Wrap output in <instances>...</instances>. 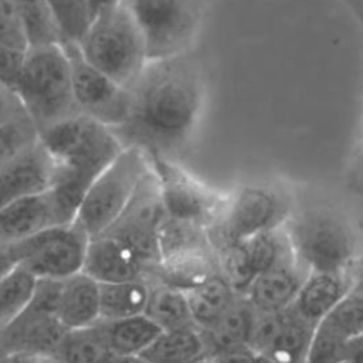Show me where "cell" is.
Instances as JSON below:
<instances>
[{"label": "cell", "instance_id": "1", "mask_svg": "<svg viewBox=\"0 0 363 363\" xmlns=\"http://www.w3.org/2000/svg\"><path fill=\"white\" fill-rule=\"evenodd\" d=\"M130 106L113 132L123 146L169 157L193 133L204 101L201 69L187 52L149 60L129 86Z\"/></svg>", "mask_w": 363, "mask_h": 363}, {"label": "cell", "instance_id": "2", "mask_svg": "<svg viewBox=\"0 0 363 363\" xmlns=\"http://www.w3.org/2000/svg\"><path fill=\"white\" fill-rule=\"evenodd\" d=\"M52 163V199L58 223L75 218L91 183L125 147L112 128L82 113L38 133Z\"/></svg>", "mask_w": 363, "mask_h": 363}, {"label": "cell", "instance_id": "3", "mask_svg": "<svg viewBox=\"0 0 363 363\" xmlns=\"http://www.w3.org/2000/svg\"><path fill=\"white\" fill-rule=\"evenodd\" d=\"M13 89L38 133L79 113L62 43L27 47Z\"/></svg>", "mask_w": 363, "mask_h": 363}, {"label": "cell", "instance_id": "4", "mask_svg": "<svg viewBox=\"0 0 363 363\" xmlns=\"http://www.w3.org/2000/svg\"><path fill=\"white\" fill-rule=\"evenodd\" d=\"M75 43L92 67L126 88L149 61L145 38L121 3L95 14Z\"/></svg>", "mask_w": 363, "mask_h": 363}, {"label": "cell", "instance_id": "5", "mask_svg": "<svg viewBox=\"0 0 363 363\" xmlns=\"http://www.w3.org/2000/svg\"><path fill=\"white\" fill-rule=\"evenodd\" d=\"M150 167V156L143 149L125 146L91 183L74 218L89 238L102 234L121 216Z\"/></svg>", "mask_w": 363, "mask_h": 363}, {"label": "cell", "instance_id": "6", "mask_svg": "<svg viewBox=\"0 0 363 363\" xmlns=\"http://www.w3.org/2000/svg\"><path fill=\"white\" fill-rule=\"evenodd\" d=\"M288 216L289 203L281 190L268 184H244L224 197L216 220L208 225V237L214 250H218L282 227Z\"/></svg>", "mask_w": 363, "mask_h": 363}, {"label": "cell", "instance_id": "7", "mask_svg": "<svg viewBox=\"0 0 363 363\" xmlns=\"http://www.w3.org/2000/svg\"><path fill=\"white\" fill-rule=\"evenodd\" d=\"M207 0H119L138 24L147 60L187 52Z\"/></svg>", "mask_w": 363, "mask_h": 363}, {"label": "cell", "instance_id": "8", "mask_svg": "<svg viewBox=\"0 0 363 363\" xmlns=\"http://www.w3.org/2000/svg\"><path fill=\"white\" fill-rule=\"evenodd\" d=\"M285 228L298 262L308 272H347L350 268L354 237L336 213L311 210Z\"/></svg>", "mask_w": 363, "mask_h": 363}, {"label": "cell", "instance_id": "9", "mask_svg": "<svg viewBox=\"0 0 363 363\" xmlns=\"http://www.w3.org/2000/svg\"><path fill=\"white\" fill-rule=\"evenodd\" d=\"M89 237L75 221L50 225L4 247L14 264L37 279H65L82 271Z\"/></svg>", "mask_w": 363, "mask_h": 363}, {"label": "cell", "instance_id": "10", "mask_svg": "<svg viewBox=\"0 0 363 363\" xmlns=\"http://www.w3.org/2000/svg\"><path fill=\"white\" fill-rule=\"evenodd\" d=\"M61 279H37L26 309L0 329V360L10 356H54L67 329L55 316Z\"/></svg>", "mask_w": 363, "mask_h": 363}, {"label": "cell", "instance_id": "11", "mask_svg": "<svg viewBox=\"0 0 363 363\" xmlns=\"http://www.w3.org/2000/svg\"><path fill=\"white\" fill-rule=\"evenodd\" d=\"M166 217L157 177L150 167L121 216L102 234L123 241L153 272L160 261L159 230Z\"/></svg>", "mask_w": 363, "mask_h": 363}, {"label": "cell", "instance_id": "12", "mask_svg": "<svg viewBox=\"0 0 363 363\" xmlns=\"http://www.w3.org/2000/svg\"><path fill=\"white\" fill-rule=\"evenodd\" d=\"M150 162L157 177L166 216L208 228L216 220L224 197L169 157L150 156Z\"/></svg>", "mask_w": 363, "mask_h": 363}, {"label": "cell", "instance_id": "13", "mask_svg": "<svg viewBox=\"0 0 363 363\" xmlns=\"http://www.w3.org/2000/svg\"><path fill=\"white\" fill-rule=\"evenodd\" d=\"M62 45L69 60L74 99L79 113L112 129L121 126L130 106L129 88L92 67L82 57L75 41H64Z\"/></svg>", "mask_w": 363, "mask_h": 363}, {"label": "cell", "instance_id": "14", "mask_svg": "<svg viewBox=\"0 0 363 363\" xmlns=\"http://www.w3.org/2000/svg\"><path fill=\"white\" fill-rule=\"evenodd\" d=\"M363 336V296L349 291L313 328L306 363H343Z\"/></svg>", "mask_w": 363, "mask_h": 363}, {"label": "cell", "instance_id": "15", "mask_svg": "<svg viewBox=\"0 0 363 363\" xmlns=\"http://www.w3.org/2000/svg\"><path fill=\"white\" fill-rule=\"evenodd\" d=\"M313 326L292 308L258 313L250 347L272 363H306Z\"/></svg>", "mask_w": 363, "mask_h": 363}, {"label": "cell", "instance_id": "16", "mask_svg": "<svg viewBox=\"0 0 363 363\" xmlns=\"http://www.w3.org/2000/svg\"><path fill=\"white\" fill-rule=\"evenodd\" d=\"M82 271L99 284L147 279L152 272L129 245L108 234L89 238Z\"/></svg>", "mask_w": 363, "mask_h": 363}, {"label": "cell", "instance_id": "17", "mask_svg": "<svg viewBox=\"0 0 363 363\" xmlns=\"http://www.w3.org/2000/svg\"><path fill=\"white\" fill-rule=\"evenodd\" d=\"M51 182L52 163L38 138L0 170V207L18 199L45 193Z\"/></svg>", "mask_w": 363, "mask_h": 363}, {"label": "cell", "instance_id": "18", "mask_svg": "<svg viewBox=\"0 0 363 363\" xmlns=\"http://www.w3.org/2000/svg\"><path fill=\"white\" fill-rule=\"evenodd\" d=\"M308 271L298 261L278 264L255 277L244 294L258 313H272L289 308Z\"/></svg>", "mask_w": 363, "mask_h": 363}, {"label": "cell", "instance_id": "19", "mask_svg": "<svg viewBox=\"0 0 363 363\" xmlns=\"http://www.w3.org/2000/svg\"><path fill=\"white\" fill-rule=\"evenodd\" d=\"M60 224L50 191L14 200L0 207V247H9Z\"/></svg>", "mask_w": 363, "mask_h": 363}, {"label": "cell", "instance_id": "20", "mask_svg": "<svg viewBox=\"0 0 363 363\" xmlns=\"http://www.w3.org/2000/svg\"><path fill=\"white\" fill-rule=\"evenodd\" d=\"M349 291L350 277L347 272H308L291 308L315 328Z\"/></svg>", "mask_w": 363, "mask_h": 363}, {"label": "cell", "instance_id": "21", "mask_svg": "<svg viewBox=\"0 0 363 363\" xmlns=\"http://www.w3.org/2000/svg\"><path fill=\"white\" fill-rule=\"evenodd\" d=\"M55 316L67 330L95 325L101 318L99 282L84 271L61 279Z\"/></svg>", "mask_w": 363, "mask_h": 363}, {"label": "cell", "instance_id": "22", "mask_svg": "<svg viewBox=\"0 0 363 363\" xmlns=\"http://www.w3.org/2000/svg\"><path fill=\"white\" fill-rule=\"evenodd\" d=\"M258 312L244 295L224 312V315L206 329H200L206 356L241 349L250 345Z\"/></svg>", "mask_w": 363, "mask_h": 363}, {"label": "cell", "instance_id": "23", "mask_svg": "<svg viewBox=\"0 0 363 363\" xmlns=\"http://www.w3.org/2000/svg\"><path fill=\"white\" fill-rule=\"evenodd\" d=\"M186 295L191 319L199 329H206L217 322L240 296L220 272L190 288Z\"/></svg>", "mask_w": 363, "mask_h": 363}, {"label": "cell", "instance_id": "24", "mask_svg": "<svg viewBox=\"0 0 363 363\" xmlns=\"http://www.w3.org/2000/svg\"><path fill=\"white\" fill-rule=\"evenodd\" d=\"M99 323L111 352L118 356L140 354L162 332L145 313L112 320L99 319Z\"/></svg>", "mask_w": 363, "mask_h": 363}, {"label": "cell", "instance_id": "25", "mask_svg": "<svg viewBox=\"0 0 363 363\" xmlns=\"http://www.w3.org/2000/svg\"><path fill=\"white\" fill-rule=\"evenodd\" d=\"M149 363H184L206 356L197 326L162 330L139 354Z\"/></svg>", "mask_w": 363, "mask_h": 363}, {"label": "cell", "instance_id": "26", "mask_svg": "<svg viewBox=\"0 0 363 363\" xmlns=\"http://www.w3.org/2000/svg\"><path fill=\"white\" fill-rule=\"evenodd\" d=\"M149 294L147 279L99 284V319L112 320L145 313Z\"/></svg>", "mask_w": 363, "mask_h": 363}, {"label": "cell", "instance_id": "27", "mask_svg": "<svg viewBox=\"0 0 363 363\" xmlns=\"http://www.w3.org/2000/svg\"><path fill=\"white\" fill-rule=\"evenodd\" d=\"M27 47L61 44L65 41L57 13L50 0H13Z\"/></svg>", "mask_w": 363, "mask_h": 363}, {"label": "cell", "instance_id": "28", "mask_svg": "<svg viewBox=\"0 0 363 363\" xmlns=\"http://www.w3.org/2000/svg\"><path fill=\"white\" fill-rule=\"evenodd\" d=\"M147 281L150 294L145 315H147L162 330L196 326L191 319L184 291L155 279Z\"/></svg>", "mask_w": 363, "mask_h": 363}, {"label": "cell", "instance_id": "29", "mask_svg": "<svg viewBox=\"0 0 363 363\" xmlns=\"http://www.w3.org/2000/svg\"><path fill=\"white\" fill-rule=\"evenodd\" d=\"M112 356L98 320L91 326L68 329L52 357L61 363H105Z\"/></svg>", "mask_w": 363, "mask_h": 363}, {"label": "cell", "instance_id": "30", "mask_svg": "<svg viewBox=\"0 0 363 363\" xmlns=\"http://www.w3.org/2000/svg\"><path fill=\"white\" fill-rule=\"evenodd\" d=\"M37 278L16 265L0 279V329L17 318L30 303Z\"/></svg>", "mask_w": 363, "mask_h": 363}, {"label": "cell", "instance_id": "31", "mask_svg": "<svg viewBox=\"0 0 363 363\" xmlns=\"http://www.w3.org/2000/svg\"><path fill=\"white\" fill-rule=\"evenodd\" d=\"M38 140V130L27 115L0 125V170Z\"/></svg>", "mask_w": 363, "mask_h": 363}, {"label": "cell", "instance_id": "32", "mask_svg": "<svg viewBox=\"0 0 363 363\" xmlns=\"http://www.w3.org/2000/svg\"><path fill=\"white\" fill-rule=\"evenodd\" d=\"M60 20L65 41H77L89 23L86 0H50Z\"/></svg>", "mask_w": 363, "mask_h": 363}, {"label": "cell", "instance_id": "33", "mask_svg": "<svg viewBox=\"0 0 363 363\" xmlns=\"http://www.w3.org/2000/svg\"><path fill=\"white\" fill-rule=\"evenodd\" d=\"M0 47L24 51L27 41L13 0H0Z\"/></svg>", "mask_w": 363, "mask_h": 363}, {"label": "cell", "instance_id": "34", "mask_svg": "<svg viewBox=\"0 0 363 363\" xmlns=\"http://www.w3.org/2000/svg\"><path fill=\"white\" fill-rule=\"evenodd\" d=\"M26 115L14 89L0 79V125Z\"/></svg>", "mask_w": 363, "mask_h": 363}, {"label": "cell", "instance_id": "35", "mask_svg": "<svg viewBox=\"0 0 363 363\" xmlns=\"http://www.w3.org/2000/svg\"><path fill=\"white\" fill-rule=\"evenodd\" d=\"M211 363H272L269 359L255 352L250 346L218 353L210 357Z\"/></svg>", "mask_w": 363, "mask_h": 363}, {"label": "cell", "instance_id": "36", "mask_svg": "<svg viewBox=\"0 0 363 363\" xmlns=\"http://www.w3.org/2000/svg\"><path fill=\"white\" fill-rule=\"evenodd\" d=\"M118 3H119V0H86L88 13H89V20H91L95 14H98V13H101V11L109 9V7H113V6L118 4Z\"/></svg>", "mask_w": 363, "mask_h": 363}, {"label": "cell", "instance_id": "37", "mask_svg": "<svg viewBox=\"0 0 363 363\" xmlns=\"http://www.w3.org/2000/svg\"><path fill=\"white\" fill-rule=\"evenodd\" d=\"M345 363H363V336L353 343Z\"/></svg>", "mask_w": 363, "mask_h": 363}, {"label": "cell", "instance_id": "38", "mask_svg": "<svg viewBox=\"0 0 363 363\" xmlns=\"http://www.w3.org/2000/svg\"><path fill=\"white\" fill-rule=\"evenodd\" d=\"M350 289L363 296V261L356 267L353 275L350 277Z\"/></svg>", "mask_w": 363, "mask_h": 363}, {"label": "cell", "instance_id": "39", "mask_svg": "<svg viewBox=\"0 0 363 363\" xmlns=\"http://www.w3.org/2000/svg\"><path fill=\"white\" fill-rule=\"evenodd\" d=\"M16 264L4 247H0V279L11 269Z\"/></svg>", "mask_w": 363, "mask_h": 363}, {"label": "cell", "instance_id": "40", "mask_svg": "<svg viewBox=\"0 0 363 363\" xmlns=\"http://www.w3.org/2000/svg\"><path fill=\"white\" fill-rule=\"evenodd\" d=\"M105 363H149V362L145 360L139 354H135V356H118V354H113Z\"/></svg>", "mask_w": 363, "mask_h": 363}, {"label": "cell", "instance_id": "41", "mask_svg": "<svg viewBox=\"0 0 363 363\" xmlns=\"http://www.w3.org/2000/svg\"><path fill=\"white\" fill-rule=\"evenodd\" d=\"M26 363H61L52 356H33Z\"/></svg>", "mask_w": 363, "mask_h": 363}, {"label": "cell", "instance_id": "42", "mask_svg": "<svg viewBox=\"0 0 363 363\" xmlns=\"http://www.w3.org/2000/svg\"><path fill=\"white\" fill-rule=\"evenodd\" d=\"M33 356H10L6 359H1L0 363H26Z\"/></svg>", "mask_w": 363, "mask_h": 363}, {"label": "cell", "instance_id": "43", "mask_svg": "<svg viewBox=\"0 0 363 363\" xmlns=\"http://www.w3.org/2000/svg\"><path fill=\"white\" fill-rule=\"evenodd\" d=\"M184 363H211V360H210V357H207V356H201V357H197V359L184 362Z\"/></svg>", "mask_w": 363, "mask_h": 363}, {"label": "cell", "instance_id": "44", "mask_svg": "<svg viewBox=\"0 0 363 363\" xmlns=\"http://www.w3.org/2000/svg\"><path fill=\"white\" fill-rule=\"evenodd\" d=\"M362 163H363V146H362Z\"/></svg>", "mask_w": 363, "mask_h": 363}, {"label": "cell", "instance_id": "45", "mask_svg": "<svg viewBox=\"0 0 363 363\" xmlns=\"http://www.w3.org/2000/svg\"><path fill=\"white\" fill-rule=\"evenodd\" d=\"M343 363H345V362H343Z\"/></svg>", "mask_w": 363, "mask_h": 363}]
</instances>
